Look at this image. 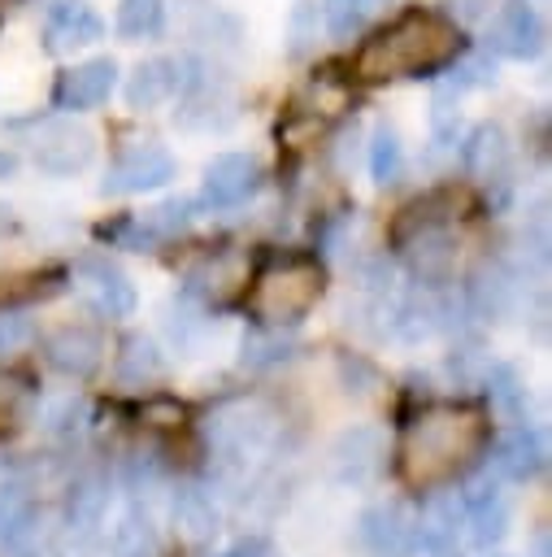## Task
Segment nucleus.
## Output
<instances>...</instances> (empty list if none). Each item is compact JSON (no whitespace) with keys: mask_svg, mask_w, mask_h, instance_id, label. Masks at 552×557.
Masks as SVG:
<instances>
[{"mask_svg":"<svg viewBox=\"0 0 552 557\" xmlns=\"http://www.w3.org/2000/svg\"><path fill=\"white\" fill-rule=\"evenodd\" d=\"M461 52L456 22L435 9H409L396 22H387L361 52H356V78L387 83V78H422L435 70H448Z\"/></svg>","mask_w":552,"mask_h":557,"instance_id":"1","label":"nucleus"},{"mask_svg":"<svg viewBox=\"0 0 552 557\" xmlns=\"http://www.w3.org/2000/svg\"><path fill=\"white\" fill-rule=\"evenodd\" d=\"M478 448H482L478 409H456V405L426 409L404 435V474L413 483H439Z\"/></svg>","mask_w":552,"mask_h":557,"instance_id":"2","label":"nucleus"},{"mask_svg":"<svg viewBox=\"0 0 552 557\" xmlns=\"http://www.w3.org/2000/svg\"><path fill=\"white\" fill-rule=\"evenodd\" d=\"M322 287H326V278L313 257H283L256 274L248 305L269 326H296L322 300Z\"/></svg>","mask_w":552,"mask_h":557,"instance_id":"3","label":"nucleus"},{"mask_svg":"<svg viewBox=\"0 0 552 557\" xmlns=\"http://www.w3.org/2000/svg\"><path fill=\"white\" fill-rule=\"evenodd\" d=\"M26 144H30V161H35L43 174H57V178L87 170L91 157H96V135H91V126L74 122L70 113L43 117V122L30 131Z\"/></svg>","mask_w":552,"mask_h":557,"instance_id":"4","label":"nucleus"},{"mask_svg":"<svg viewBox=\"0 0 552 557\" xmlns=\"http://www.w3.org/2000/svg\"><path fill=\"white\" fill-rule=\"evenodd\" d=\"M274 431V413L261 405V400H226L209 413L204 422V435L217 453L226 457H248L256 453Z\"/></svg>","mask_w":552,"mask_h":557,"instance_id":"5","label":"nucleus"},{"mask_svg":"<svg viewBox=\"0 0 552 557\" xmlns=\"http://www.w3.org/2000/svg\"><path fill=\"white\" fill-rule=\"evenodd\" d=\"M356 540L369 557H417V509L404 500H378L356 518Z\"/></svg>","mask_w":552,"mask_h":557,"instance_id":"6","label":"nucleus"},{"mask_svg":"<svg viewBox=\"0 0 552 557\" xmlns=\"http://www.w3.org/2000/svg\"><path fill=\"white\" fill-rule=\"evenodd\" d=\"M465 170L474 183H482L487 191H509L513 187V165H517V152H513V139L500 122H482L469 131L465 139V152H461Z\"/></svg>","mask_w":552,"mask_h":557,"instance_id":"7","label":"nucleus"},{"mask_svg":"<svg viewBox=\"0 0 552 557\" xmlns=\"http://www.w3.org/2000/svg\"><path fill=\"white\" fill-rule=\"evenodd\" d=\"M170 178H174V157L161 144H130L113 157L100 191L104 196H135V191L165 187Z\"/></svg>","mask_w":552,"mask_h":557,"instance_id":"8","label":"nucleus"},{"mask_svg":"<svg viewBox=\"0 0 552 557\" xmlns=\"http://www.w3.org/2000/svg\"><path fill=\"white\" fill-rule=\"evenodd\" d=\"M74 283L78 292L87 296V305L100 313V318H130L135 313V283L100 252H87L78 265H74Z\"/></svg>","mask_w":552,"mask_h":557,"instance_id":"9","label":"nucleus"},{"mask_svg":"<svg viewBox=\"0 0 552 557\" xmlns=\"http://www.w3.org/2000/svg\"><path fill=\"white\" fill-rule=\"evenodd\" d=\"M543 39H548V30L530 0L500 4L491 17V30H487V48L500 57H513V61H530L543 48Z\"/></svg>","mask_w":552,"mask_h":557,"instance_id":"10","label":"nucleus"},{"mask_svg":"<svg viewBox=\"0 0 552 557\" xmlns=\"http://www.w3.org/2000/svg\"><path fill=\"white\" fill-rule=\"evenodd\" d=\"M404 261H409V270H413L422 283L439 287V283H448L452 270H456V235H452L443 222L426 218V222H417V226L404 235Z\"/></svg>","mask_w":552,"mask_h":557,"instance_id":"11","label":"nucleus"},{"mask_svg":"<svg viewBox=\"0 0 552 557\" xmlns=\"http://www.w3.org/2000/svg\"><path fill=\"white\" fill-rule=\"evenodd\" d=\"M256 187H261V165L248 152H217L200 178V196L209 209H235Z\"/></svg>","mask_w":552,"mask_h":557,"instance_id":"12","label":"nucleus"},{"mask_svg":"<svg viewBox=\"0 0 552 557\" xmlns=\"http://www.w3.org/2000/svg\"><path fill=\"white\" fill-rule=\"evenodd\" d=\"M117 87V61L113 57H91L83 65H70L61 78H57V109L65 113H87V109H100Z\"/></svg>","mask_w":552,"mask_h":557,"instance_id":"13","label":"nucleus"},{"mask_svg":"<svg viewBox=\"0 0 552 557\" xmlns=\"http://www.w3.org/2000/svg\"><path fill=\"white\" fill-rule=\"evenodd\" d=\"M543 457H548V448H543L539 431H535L530 422H509V426L495 435V444H491V453H487V466H491L500 479H509V483H530V479L543 470Z\"/></svg>","mask_w":552,"mask_h":557,"instance_id":"14","label":"nucleus"},{"mask_svg":"<svg viewBox=\"0 0 552 557\" xmlns=\"http://www.w3.org/2000/svg\"><path fill=\"white\" fill-rule=\"evenodd\" d=\"M465 531V496L461 487H439L417 509V548L426 553H452Z\"/></svg>","mask_w":552,"mask_h":557,"instance_id":"15","label":"nucleus"},{"mask_svg":"<svg viewBox=\"0 0 552 557\" xmlns=\"http://www.w3.org/2000/svg\"><path fill=\"white\" fill-rule=\"evenodd\" d=\"M43 361L65 379H87L104 361V335L96 326H61L43 339Z\"/></svg>","mask_w":552,"mask_h":557,"instance_id":"16","label":"nucleus"},{"mask_svg":"<svg viewBox=\"0 0 552 557\" xmlns=\"http://www.w3.org/2000/svg\"><path fill=\"white\" fill-rule=\"evenodd\" d=\"M100 35H104V17L87 0H57L43 17V39H48L52 52L91 48Z\"/></svg>","mask_w":552,"mask_h":557,"instance_id":"17","label":"nucleus"},{"mask_svg":"<svg viewBox=\"0 0 552 557\" xmlns=\"http://www.w3.org/2000/svg\"><path fill=\"white\" fill-rule=\"evenodd\" d=\"M0 557H39V509L26 487L0 492Z\"/></svg>","mask_w":552,"mask_h":557,"instance_id":"18","label":"nucleus"},{"mask_svg":"<svg viewBox=\"0 0 552 557\" xmlns=\"http://www.w3.org/2000/svg\"><path fill=\"white\" fill-rule=\"evenodd\" d=\"M465 305L469 313L478 318H509L517 305H522V278L504 265V261H487L474 278H469V292H465Z\"/></svg>","mask_w":552,"mask_h":557,"instance_id":"19","label":"nucleus"},{"mask_svg":"<svg viewBox=\"0 0 552 557\" xmlns=\"http://www.w3.org/2000/svg\"><path fill=\"white\" fill-rule=\"evenodd\" d=\"M183 87V65L170 61V57H152V61H139L135 74L126 78V104L148 113V109H161L178 96Z\"/></svg>","mask_w":552,"mask_h":557,"instance_id":"20","label":"nucleus"},{"mask_svg":"<svg viewBox=\"0 0 552 557\" xmlns=\"http://www.w3.org/2000/svg\"><path fill=\"white\" fill-rule=\"evenodd\" d=\"M187 283H191V292H200V296H209V300H230L235 292L248 287V252H239V248L213 252V257H204V261L187 274Z\"/></svg>","mask_w":552,"mask_h":557,"instance_id":"21","label":"nucleus"},{"mask_svg":"<svg viewBox=\"0 0 552 557\" xmlns=\"http://www.w3.org/2000/svg\"><path fill=\"white\" fill-rule=\"evenodd\" d=\"M382 470V435L374 426L343 431L335 444V474L343 483H369Z\"/></svg>","mask_w":552,"mask_h":557,"instance_id":"22","label":"nucleus"},{"mask_svg":"<svg viewBox=\"0 0 552 557\" xmlns=\"http://www.w3.org/2000/svg\"><path fill=\"white\" fill-rule=\"evenodd\" d=\"M113 379H117V387H126V392L156 387V383L165 379V357H161V348H156L148 335H130V339L122 344L117 361H113Z\"/></svg>","mask_w":552,"mask_h":557,"instance_id":"23","label":"nucleus"},{"mask_svg":"<svg viewBox=\"0 0 552 557\" xmlns=\"http://www.w3.org/2000/svg\"><path fill=\"white\" fill-rule=\"evenodd\" d=\"M104 509H109V483L100 474H78L65 492V527L91 531L104 522Z\"/></svg>","mask_w":552,"mask_h":557,"instance_id":"24","label":"nucleus"},{"mask_svg":"<svg viewBox=\"0 0 552 557\" xmlns=\"http://www.w3.org/2000/svg\"><path fill=\"white\" fill-rule=\"evenodd\" d=\"M170 513H174L178 535L191 540V544H200V540H209L217 531V505H213V496L204 487H178Z\"/></svg>","mask_w":552,"mask_h":557,"instance_id":"25","label":"nucleus"},{"mask_svg":"<svg viewBox=\"0 0 552 557\" xmlns=\"http://www.w3.org/2000/svg\"><path fill=\"white\" fill-rule=\"evenodd\" d=\"M482 383H487V392H491V405H495L509 422H526V383H522V374H517L513 366L487 361V366H482Z\"/></svg>","mask_w":552,"mask_h":557,"instance_id":"26","label":"nucleus"},{"mask_svg":"<svg viewBox=\"0 0 552 557\" xmlns=\"http://www.w3.org/2000/svg\"><path fill=\"white\" fill-rule=\"evenodd\" d=\"M291 352H296V339H291V335H283V326L261 322L256 331H248V335H243L239 361H243L248 370H269V366H278V361H287Z\"/></svg>","mask_w":552,"mask_h":557,"instance_id":"27","label":"nucleus"},{"mask_svg":"<svg viewBox=\"0 0 552 557\" xmlns=\"http://www.w3.org/2000/svg\"><path fill=\"white\" fill-rule=\"evenodd\" d=\"M109 544H113V557H161V540H156L148 513H139V509H130L126 518H117Z\"/></svg>","mask_w":552,"mask_h":557,"instance_id":"28","label":"nucleus"},{"mask_svg":"<svg viewBox=\"0 0 552 557\" xmlns=\"http://www.w3.org/2000/svg\"><path fill=\"white\" fill-rule=\"evenodd\" d=\"M400 170H404V144H400V135H396V126H374V135H369V174H374V183L378 187H391L396 178H400Z\"/></svg>","mask_w":552,"mask_h":557,"instance_id":"29","label":"nucleus"},{"mask_svg":"<svg viewBox=\"0 0 552 557\" xmlns=\"http://www.w3.org/2000/svg\"><path fill=\"white\" fill-rule=\"evenodd\" d=\"M165 26V0H117V35L139 44Z\"/></svg>","mask_w":552,"mask_h":557,"instance_id":"30","label":"nucleus"},{"mask_svg":"<svg viewBox=\"0 0 552 557\" xmlns=\"http://www.w3.org/2000/svg\"><path fill=\"white\" fill-rule=\"evenodd\" d=\"M378 9V0H326V30L335 39H348L365 26V17Z\"/></svg>","mask_w":552,"mask_h":557,"instance_id":"31","label":"nucleus"},{"mask_svg":"<svg viewBox=\"0 0 552 557\" xmlns=\"http://www.w3.org/2000/svg\"><path fill=\"white\" fill-rule=\"evenodd\" d=\"M83 422H87V400L74 396V392L48 400V409H43V431L48 435H74Z\"/></svg>","mask_w":552,"mask_h":557,"instance_id":"32","label":"nucleus"},{"mask_svg":"<svg viewBox=\"0 0 552 557\" xmlns=\"http://www.w3.org/2000/svg\"><path fill=\"white\" fill-rule=\"evenodd\" d=\"M35 344V322L26 309H0V357H17Z\"/></svg>","mask_w":552,"mask_h":557,"instance_id":"33","label":"nucleus"},{"mask_svg":"<svg viewBox=\"0 0 552 557\" xmlns=\"http://www.w3.org/2000/svg\"><path fill=\"white\" fill-rule=\"evenodd\" d=\"M117 474H122V483H126L130 492H139V487H148V483L161 479V457H156V453H143V448H130V453L122 457Z\"/></svg>","mask_w":552,"mask_h":557,"instance_id":"34","label":"nucleus"},{"mask_svg":"<svg viewBox=\"0 0 552 557\" xmlns=\"http://www.w3.org/2000/svg\"><path fill=\"white\" fill-rule=\"evenodd\" d=\"M448 9H452V22H482L495 9V0H448Z\"/></svg>","mask_w":552,"mask_h":557,"instance_id":"35","label":"nucleus"},{"mask_svg":"<svg viewBox=\"0 0 552 557\" xmlns=\"http://www.w3.org/2000/svg\"><path fill=\"white\" fill-rule=\"evenodd\" d=\"M222 557H274V548L265 540H239L235 548H226Z\"/></svg>","mask_w":552,"mask_h":557,"instance_id":"36","label":"nucleus"},{"mask_svg":"<svg viewBox=\"0 0 552 557\" xmlns=\"http://www.w3.org/2000/svg\"><path fill=\"white\" fill-rule=\"evenodd\" d=\"M530 557H552V540H548V531L535 535V553H530Z\"/></svg>","mask_w":552,"mask_h":557,"instance_id":"37","label":"nucleus"},{"mask_svg":"<svg viewBox=\"0 0 552 557\" xmlns=\"http://www.w3.org/2000/svg\"><path fill=\"white\" fill-rule=\"evenodd\" d=\"M4 174H13V157H9V152H0V178H4Z\"/></svg>","mask_w":552,"mask_h":557,"instance_id":"38","label":"nucleus"},{"mask_svg":"<svg viewBox=\"0 0 552 557\" xmlns=\"http://www.w3.org/2000/svg\"><path fill=\"white\" fill-rule=\"evenodd\" d=\"M443 557H448V553H443Z\"/></svg>","mask_w":552,"mask_h":557,"instance_id":"39","label":"nucleus"}]
</instances>
